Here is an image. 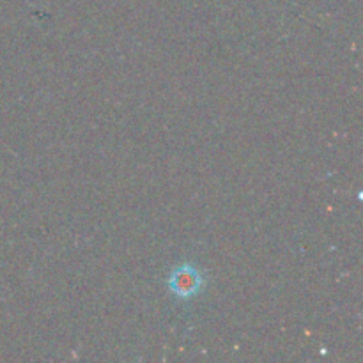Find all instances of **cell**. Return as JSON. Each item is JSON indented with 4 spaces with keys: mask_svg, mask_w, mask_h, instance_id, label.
<instances>
[{
    "mask_svg": "<svg viewBox=\"0 0 363 363\" xmlns=\"http://www.w3.org/2000/svg\"><path fill=\"white\" fill-rule=\"evenodd\" d=\"M204 273L190 262L176 266L169 275V280H167V287L172 293V296H176L181 301H188L197 296L204 289Z\"/></svg>",
    "mask_w": 363,
    "mask_h": 363,
    "instance_id": "1",
    "label": "cell"
}]
</instances>
